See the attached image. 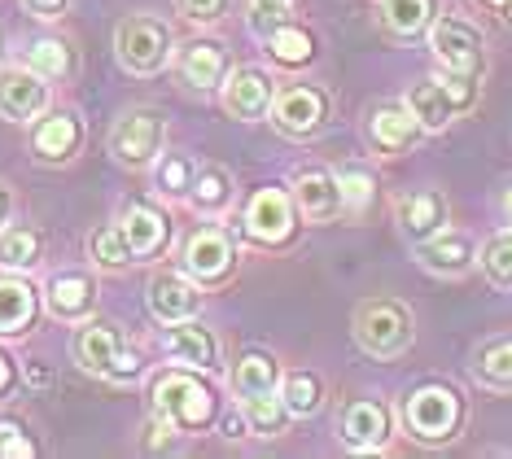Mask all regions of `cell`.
<instances>
[{"label": "cell", "mask_w": 512, "mask_h": 459, "mask_svg": "<svg viewBox=\"0 0 512 459\" xmlns=\"http://www.w3.org/2000/svg\"><path fill=\"white\" fill-rule=\"evenodd\" d=\"M228 438H241V429H246V420H237V416H228Z\"/></svg>", "instance_id": "cell-43"}, {"label": "cell", "mask_w": 512, "mask_h": 459, "mask_svg": "<svg viewBox=\"0 0 512 459\" xmlns=\"http://www.w3.org/2000/svg\"><path fill=\"white\" fill-rule=\"evenodd\" d=\"M123 232H127V241H132V254L141 258V254H154L162 241H167V223H162L158 210H149V206H132L123 215Z\"/></svg>", "instance_id": "cell-22"}, {"label": "cell", "mask_w": 512, "mask_h": 459, "mask_svg": "<svg viewBox=\"0 0 512 459\" xmlns=\"http://www.w3.org/2000/svg\"><path fill=\"white\" fill-rule=\"evenodd\" d=\"M49 306L62 320H79L92 306V280L88 276H57L49 285Z\"/></svg>", "instance_id": "cell-24"}, {"label": "cell", "mask_w": 512, "mask_h": 459, "mask_svg": "<svg viewBox=\"0 0 512 459\" xmlns=\"http://www.w3.org/2000/svg\"><path fill=\"white\" fill-rule=\"evenodd\" d=\"M504 215H508V223H512V188L504 193Z\"/></svg>", "instance_id": "cell-46"}, {"label": "cell", "mask_w": 512, "mask_h": 459, "mask_svg": "<svg viewBox=\"0 0 512 459\" xmlns=\"http://www.w3.org/2000/svg\"><path fill=\"white\" fill-rule=\"evenodd\" d=\"M158 184L167 188V193H184V188H189V162H184V158H167L158 167Z\"/></svg>", "instance_id": "cell-39"}, {"label": "cell", "mask_w": 512, "mask_h": 459, "mask_svg": "<svg viewBox=\"0 0 512 459\" xmlns=\"http://www.w3.org/2000/svg\"><path fill=\"white\" fill-rule=\"evenodd\" d=\"M495 5H512V0H495Z\"/></svg>", "instance_id": "cell-47"}, {"label": "cell", "mask_w": 512, "mask_h": 459, "mask_svg": "<svg viewBox=\"0 0 512 459\" xmlns=\"http://www.w3.org/2000/svg\"><path fill=\"white\" fill-rule=\"evenodd\" d=\"M88 250L101 267H110V272H119V267L132 263V241H127L123 228H97L88 237Z\"/></svg>", "instance_id": "cell-30"}, {"label": "cell", "mask_w": 512, "mask_h": 459, "mask_svg": "<svg viewBox=\"0 0 512 459\" xmlns=\"http://www.w3.org/2000/svg\"><path fill=\"white\" fill-rule=\"evenodd\" d=\"M355 337L368 355L390 359L412 341V320L399 302H364L355 315Z\"/></svg>", "instance_id": "cell-3"}, {"label": "cell", "mask_w": 512, "mask_h": 459, "mask_svg": "<svg viewBox=\"0 0 512 459\" xmlns=\"http://www.w3.org/2000/svg\"><path fill=\"white\" fill-rule=\"evenodd\" d=\"M176 5H180V14L193 22H215V18H224L228 0H176Z\"/></svg>", "instance_id": "cell-40"}, {"label": "cell", "mask_w": 512, "mask_h": 459, "mask_svg": "<svg viewBox=\"0 0 512 459\" xmlns=\"http://www.w3.org/2000/svg\"><path fill=\"white\" fill-rule=\"evenodd\" d=\"M429 44H434L438 62L456 70V75H477L482 70V35L464 18H442L434 35H429Z\"/></svg>", "instance_id": "cell-7"}, {"label": "cell", "mask_w": 512, "mask_h": 459, "mask_svg": "<svg viewBox=\"0 0 512 459\" xmlns=\"http://www.w3.org/2000/svg\"><path fill=\"white\" fill-rule=\"evenodd\" d=\"M0 455H31V442L18 438L14 425H0Z\"/></svg>", "instance_id": "cell-41"}, {"label": "cell", "mask_w": 512, "mask_h": 459, "mask_svg": "<svg viewBox=\"0 0 512 459\" xmlns=\"http://www.w3.org/2000/svg\"><path fill=\"white\" fill-rule=\"evenodd\" d=\"M22 5H27L31 14H40V18H57V9H62L66 0H22Z\"/></svg>", "instance_id": "cell-42"}, {"label": "cell", "mask_w": 512, "mask_h": 459, "mask_svg": "<svg viewBox=\"0 0 512 459\" xmlns=\"http://www.w3.org/2000/svg\"><path fill=\"white\" fill-rule=\"evenodd\" d=\"M5 385H9V359L0 355V390H5Z\"/></svg>", "instance_id": "cell-45"}, {"label": "cell", "mask_w": 512, "mask_h": 459, "mask_svg": "<svg viewBox=\"0 0 512 459\" xmlns=\"http://www.w3.org/2000/svg\"><path fill=\"white\" fill-rule=\"evenodd\" d=\"M281 398H285L289 416H311L320 407V381L311 372H289L281 385Z\"/></svg>", "instance_id": "cell-31"}, {"label": "cell", "mask_w": 512, "mask_h": 459, "mask_svg": "<svg viewBox=\"0 0 512 459\" xmlns=\"http://www.w3.org/2000/svg\"><path fill=\"white\" fill-rule=\"evenodd\" d=\"M285 416H289V407H285V398H276V390L246 398V425L254 433H281Z\"/></svg>", "instance_id": "cell-29"}, {"label": "cell", "mask_w": 512, "mask_h": 459, "mask_svg": "<svg viewBox=\"0 0 512 459\" xmlns=\"http://www.w3.org/2000/svg\"><path fill=\"white\" fill-rule=\"evenodd\" d=\"M232 385H237L241 398L276 390V363L267 359V355H246L237 368H232Z\"/></svg>", "instance_id": "cell-27"}, {"label": "cell", "mask_w": 512, "mask_h": 459, "mask_svg": "<svg viewBox=\"0 0 512 459\" xmlns=\"http://www.w3.org/2000/svg\"><path fill=\"white\" fill-rule=\"evenodd\" d=\"M403 416H407V429H412V433H421V438L438 442V438H447V433L456 429L460 398L451 394V390H442V385H429V390H416L412 398H407Z\"/></svg>", "instance_id": "cell-6"}, {"label": "cell", "mask_w": 512, "mask_h": 459, "mask_svg": "<svg viewBox=\"0 0 512 459\" xmlns=\"http://www.w3.org/2000/svg\"><path fill=\"white\" fill-rule=\"evenodd\" d=\"M75 145H79V123L71 114H57V119H44L36 127V149L44 158H66Z\"/></svg>", "instance_id": "cell-26"}, {"label": "cell", "mask_w": 512, "mask_h": 459, "mask_svg": "<svg viewBox=\"0 0 512 459\" xmlns=\"http://www.w3.org/2000/svg\"><path fill=\"white\" fill-rule=\"evenodd\" d=\"M324 110H329V105H324L316 88H285L281 97L272 101V123L289 136H311V132H320Z\"/></svg>", "instance_id": "cell-9"}, {"label": "cell", "mask_w": 512, "mask_h": 459, "mask_svg": "<svg viewBox=\"0 0 512 459\" xmlns=\"http://www.w3.org/2000/svg\"><path fill=\"white\" fill-rule=\"evenodd\" d=\"M40 263V237L31 228H0V267L31 272Z\"/></svg>", "instance_id": "cell-25"}, {"label": "cell", "mask_w": 512, "mask_h": 459, "mask_svg": "<svg viewBox=\"0 0 512 459\" xmlns=\"http://www.w3.org/2000/svg\"><path fill=\"white\" fill-rule=\"evenodd\" d=\"M36 320V293L18 280H0V333H22Z\"/></svg>", "instance_id": "cell-23"}, {"label": "cell", "mask_w": 512, "mask_h": 459, "mask_svg": "<svg viewBox=\"0 0 512 459\" xmlns=\"http://www.w3.org/2000/svg\"><path fill=\"white\" fill-rule=\"evenodd\" d=\"M27 66L36 70V75H44V79H57V75H66V66H71V53H66V44L44 40V44H36V49H31Z\"/></svg>", "instance_id": "cell-34"}, {"label": "cell", "mask_w": 512, "mask_h": 459, "mask_svg": "<svg viewBox=\"0 0 512 459\" xmlns=\"http://www.w3.org/2000/svg\"><path fill=\"white\" fill-rule=\"evenodd\" d=\"M407 110L416 114V123H421L425 132H442L460 105L451 101V92H447L442 79H429V84H416L412 92H407Z\"/></svg>", "instance_id": "cell-16"}, {"label": "cell", "mask_w": 512, "mask_h": 459, "mask_svg": "<svg viewBox=\"0 0 512 459\" xmlns=\"http://www.w3.org/2000/svg\"><path fill=\"white\" fill-rule=\"evenodd\" d=\"M267 44H272L276 62H289V66H298V62H307V57H311V35L298 31V27H289V22Z\"/></svg>", "instance_id": "cell-33"}, {"label": "cell", "mask_w": 512, "mask_h": 459, "mask_svg": "<svg viewBox=\"0 0 512 459\" xmlns=\"http://www.w3.org/2000/svg\"><path fill=\"white\" fill-rule=\"evenodd\" d=\"M162 149V119L154 110H127L110 132V153L127 167H141Z\"/></svg>", "instance_id": "cell-5"}, {"label": "cell", "mask_w": 512, "mask_h": 459, "mask_svg": "<svg viewBox=\"0 0 512 459\" xmlns=\"http://www.w3.org/2000/svg\"><path fill=\"white\" fill-rule=\"evenodd\" d=\"M44 105H49V84H44V75L36 70H9V75H0V114L14 123H27L44 114Z\"/></svg>", "instance_id": "cell-8"}, {"label": "cell", "mask_w": 512, "mask_h": 459, "mask_svg": "<svg viewBox=\"0 0 512 459\" xmlns=\"http://www.w3.org/2000/svg\"><path fill=\"white\" fill-rule=\"evenodd\" d=\"M197 306H202V293H197L184 276H176V272H158L154 280H149V311H154L162 324L193 320Z\"/></svg>", "instance_id": "cell-11"}, {"label": "cell", "mask_w": 512, "mask_h": 459, "mask_svg": "<svg viewBox=\"0 0 512 459\" xmlns=\"http://www.w3.org/2000/svg\"><path fill=\"white\" fill-rule=\"evenodd\" d=\"M337 184H342V202L346 206H368L372 202V175L346 171V175H337Z\"/></svg>", "instance_id": "cell-37"}, {"label": "cell", "mask_w": 512, "mask_h": 459, "mask_svg": "<svg viewBox=\"0 0 512 459\" xmlns=\"http://www.w3.org/2000/svg\"><path fill=\"white\" fill-rule=\"evenodd\" d=\"M75 359L84 363L88 372L114 376V381H127V376L141 372V359L123 346V333L114 324H84L75 333Z\"/></svg>", "instance_id": "cell-2"}, {"label": "cell", "mask_w": 512, "mask_h": 459, "mask_svg": "<svg viewBox=\"0 0 512 459\" xmlns=\"http://www.w3.org/2000/svg\"><path fill=\"white\" fill-rule=\"evenodd\" d=\"M224 110L232 119H259V114L272 110V79L263 70H232L224 84Z\"/></svg>", "instance_id": "cell-10"}, {"label": "cell", "mask_w": 512, "mask_h": 459, "mask_svg": "<svg viewBox=\"0 0 512 459\" xmlns=\"http://www.w3.org/2000/svg\"><path fill=\"white\" fill-rule=\"evenodd\" d=\"M381 14L399 35H416L434 18V0H381Z\"/></svg>", "instance_id": "cell-28"}, {"label": "cell", "mask_w": 512, "mask_h": 459, "mask_svg": "<svg viewBox=\"0 0 512 459\" xmlns=\"http://www.w3.org/2000/svg\"><path fill=\"white\" fill-rule=\"evenodd\" d=\"M285 27V0H254L250 5V31L272 40L276 31Z\"/></svg>", "instance_id": "cell-36"}, {"label": "cell", "mask_w": 512, "mask_h": 459, "mask_svg": "<svg viewBox=\"0 0 512 459\" xmlns=\"http://www.w3.org/2000/svg\"><path fill=\"white\" fill-rule=\"evenodd\" d=\"M154 398H158V411H167V416L176 420V425H184V429L206 425V420H211V411H215V394L206 390L197 376H184V372L162 376Z\"/></svg>", "instance_id": "cell-4"}, {"label": "cell", "mask_w": 512, "mask_h": 459, "mask_svg": "<svg viewBox=\"0 0 512 459\" xmlns=\"http://www.w3.org/2000/svg\"><path fill=\"white\" fill-rule=\"evenodd\" d=\"M5 219H9V193L0 188V228H5Z\"/></svg>", "instance_id": "cell-44"}, {"label": "cell", "mask_w": 512, "mask_h": 459, "mask_svg": "<svg viewBox=\"0 0 512 459\" xmlns=\"http://www.w3.org/2000/svg\"><path fill=\"white\" fill-rule=\"evenodd\" d=\"M368 136L381 153H399L407 145H416L421 123H416V114L407 110V105H377L368 119Z\"/></svg>", "instance_id": "cell-12"}, {"label": "cell", "mask_w": 512, "mask_h": 459, "mask_svg": "<svg viewBox=\"0 0 512 459\" xmlns=\"http://www.w3.org/2000/svg\"><path fill=\"white\" fill-rule=\"evenodd\" d=\"M167 350L180 363H193V368H206V372L219 363V341L211 337V328L193 320H176L167 328Z\"/></svg>", "instance_id": "cell-14"}, {"label": "cell", "mask_w": 512, "mask_h": 459, "mask_svg": "<svg viewBox=\"0 0 512 459\" xmlns=\"http://www.w3.org/2000/svg\"><path fill=\"white\" fill-rule=\"evenodd\" d=\"M246 223L259 241H285L289 232H294V206H289L285 193L263 188V193H254V202L246 210Z\"/></svg>", "instance_id": "cell-13"}, {"label": "cell", "mask_w": 512, "mask_h": 459, "mask_svg": "<svg viewBox=\"0 0 512 459\" xmlns=\"http://www.w3.org/2000/svg\"><path fill=\"white\" fill-rule=\"evenodd\" d=\"M232 267V245L219 232H202L189 241V272L202 280H219Z\"/></svg>", "instance_id": "cell-21"}, {"label": "cell", "mask_w": 512, "mask_h": 459, "mask_svg": "<svg viewBox=\"0 0 512 459\" xmlns=\"http://www.w3.org/2000/svg\"><path fill=\"white\" fill-rule=\"evenodd\" d=\"M482 376H491V381H512V341L486 350L482 355Z\"/></svg>", "instance_id": "cell-38"}, {"label": "cell", "mask_w": 512, "mask_h": 459, "mask_svg": "<svg viewBox=\"0 0 512 459\" xmlns=\"http://www.w3.org/2000/svg\"><path fill=\"white\" fill-rule=\"evenodd\" d=\"M342 438L355 446V451H372L390 438V416L386 407L377 403H351L342 411Z\"/></svg>", "instance_id": "cell-15"}, {"label": "cell", "mask_w": 512, "mask_h": 459, "mask_svg": "<svg viewBox=\"0 0 512 459\" xmlns=\"http://www.w3.org/2000/svg\"><path fill=\"white\" fill-rule=\"evenodd\" d=\"M180 75L189 79L193 88H215L228 79V57L211 40H193L189 49L180 53Z\"/></svg>", "instance_id": "cell-18"}, {"label": "cell", "mask_w": 512, "mask_h": 459, "mask_svg": "<svg viewBox=\"0 0 512 459\" xmlns=\"http://www.w3.org/2000/svg\"><path fill=\"white\" fill-rule=\"evenodd\" d=\"M399 223L407 237L425 241L434 237V232H442V223H447V202H442L438 193H407L399 202Z\"/></svg>", "instance_id": "cell-20"}, {"label": "cell", "mask_w": 512, "mask_h": 459, "mask_svg": "<svg viewBox=\"0 0 512 459\" xmlns=\"http://www.w3.org/2000/svg\"><path fill=\"white\" fill-rule=\"evenodd\" d=\"M482 267L495 285H512V232H499V237L486 241L482 250Z\"/></svg>", "instance_id": "cell-32"}, {"label": "cell", "mask_w": 512, "mask_h": 459, "mask_svg": "<svg viewBox=\"0 0 512 459\" xmlns=\"http://www.w3.org/2000/svg\"><path fill=\"white\" fill-rule=\"evenodd\" d=\"M298 206H302V215H311V219H333L337 210H342V184H337V175L329 171H307V175H298Z\"/></svg>", "instance_id": "cell-17"}, {"label": "cell", "mask_w": 512, "mask_h": 459, "mask_svg": "<svg viewBox=\"0 0 512 459\" xmlns=\"http://www.w3.org/2000/svg\"><path fill=\"white\" fill-rule=\"evenodd\" d=\"M119 62L136 75H154V70L167 66L171 57V27L162 18H149V14H136L119 22Z\"/></svg>", "instance_id": "cell-1"}, {"label": "cell", "mask_w": 512, "mask_h": 459, "mask_svg": "<svg viewBox=\"0 0 512 459\" xmlns=\"http://www.w3.org/2000/svg\"><path fill=\"white\" fill-rule=\"evenodd\" d=\"M232 193V175L224 167H202V175H197V202L202 206H224Z\"/></svg>", "instance_id": "cell-35"}, {"label": "cell", "mask_w": 512, "mask_h": 459, "mask_svg": "<svg viewBox=\"0 0 512 459\" xmlns=\"http://www.w3.org/2000/svg\"><path fill=\"white\" fill-rule=\"evenodd\" d=\"M421 263L429 267V272L456 276L473 263V241L460 237V232H434V237L421 241Z\"/></svg>", "instance_id": "cell-19"}, {"label": "cell", "mask_w": 512, "mask_h": 459, "mask_svg": "<svg viewBox=\"0 0 512 459\" xmlns=\"http://www.w3.org/2000/svg\"><path fill=\"white\" fill-rule=\"evenodd\" d=\"M0 53H5V40H0Z\"/></svg>", "instance_id": "cell-48"}]
</instances>
